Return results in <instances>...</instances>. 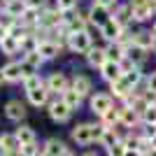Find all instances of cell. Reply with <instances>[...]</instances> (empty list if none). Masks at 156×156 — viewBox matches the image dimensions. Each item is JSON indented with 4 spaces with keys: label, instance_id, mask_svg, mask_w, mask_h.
I'll return each instance as SVG.
<instances>
[{
    "label": "cell",
    "instance_id": "ab89813d",
    "mask_svg": "<svg viewBox=\"0 0 156 156\" xmlns=\"http://www.w3.org/2000/svg\"><path fill=\"white\" fill-rule=\"evenodd\" d=\"M2 35H7V28L2 26V23H0V37H2Z\"/></svg>",
    "mask_w": 156,
    "mask_h": 156
},
{
    "label": "cell",
    "instance_id": "8fae6325",
    "mask_svg": "<svg viewBox=\"0 0 156 156\" xmlns=\"http://www.w3.org/2000/svg\"><path fill=\"white\" fill-rule=\"evenodd\" d=\"M70 86L84 98H89L93 91H96V89H93V79L89 77V75H84V72H77V75L70 79Z\"/></svg>",
    "mask_w": 156,
    "mask_h": 156
},
{
    "label": "cell",
    "instance_id": "30bf717a",
    "mask_svg": "<svg viewBox=\"0 0 156 156\" xmlns=\"http://www.w3.org/2000/svg\"><path fill=\"white\" fill-rule=\"evenodd\" d=\"M42 154L44 156H68V154H72V149L58 137H49L42 144Z\"/></svg>",
    "mask_w": 156,
    "mask_h": 156
},
{
    "label": "cell",
    "instance_id": "b9f144b4",
    "mask_svg": "<svg viewBox=\"0 0 156 156\" xmlns=\"http://www.w3.org/2000/svg\"><path fill=\"white\" fill-rule=\"evenodd\" d=\"M151 54H156V37H154V44H151Z\"/></svg>",
    "mask_w": 156,
    "mask_h": 156
},
{
    "label": "cell",
    "instance_id": "3957f363",
    "mask_svg": "<svg viewBox=\"0 0 156 156\" xmlns=\"http://www.w3.org/2000/svg\"><path fill=\"white\" fill-rule=\"evenodd\" d=\"M114 103H117V100H114V96H112L110 91H93L91 96H89V110H91L96 117H103Z\"/></svg>",
    "mask_w": 156,
    "mask_h": 156
},
{
    "label": "cell",
    "instance_id": "4fadbf2b",
    "mask_svg": "<svg viewBox=\"0 0 156 156\" xmlns=\"http://www.w3.org/2000/svg\"><path fill=\"white\" fill-rule=\"evenodd\" d=\"M26 96H28V103H30L33 107H47L49 100H51V91L47 89V84L37 86V89H33V91H26Z\"/></svg>",
    "mask_w": 156,
    "mask_h": 156
},
{
    "label": "cell",
    "instance_id": "60d3db41",
    "mask_svg": "<svg viewBox=\"0 0 156 156\" xmlns=\"http://www.w3.org/2000/svg\"><path fill=\"white\" fill-rule=\"evenodd\" d=\"M2 82H7V79H5V72H2V68H0V84H2Z\"/></svg>",
    "mask_w": 156,
    "mask_h": 156
},
{
    "label": "cell",
    "instance_id": "2e32d148",
    "mask_svg": "<svg viewBox=\"0 0 156 156\" xmlns=\"http://www.w3.org/2000/svg\"><path fill=\"white\" fill-rule=\"evenodd\" d=\"M133 91H135V89H133V86H130V84L126 82L124 77H119L117 82H112V84H110V93L114 96V100H117V103L126 100V98H128Z\"/></svg>",
    "mask_w": 156,
    "mask_h": 156
},
{
    "label": "cell",
    "instance_id": "f546056e",
    "mask_svg": "<svg viewBox=\"0 0 156 156\" xmlns=\"http://www.w3.org/2000/svg\"><path fill=\"white\" fill-rule=\"evenodd\" d=\"M14 133H16V137L21 140V144L35 142V140H37V135H35V128H33V126H28V124H21L19 128L14 130Z\"/></svg>",
    "mask_w": 156,
    "mask_h": 156
},
{
    "label": "cell",
    "instance_id": "4dcf8cb0",
    "mask_svg": "<svg viewBox=\"0 0 156 156\" xmlns=\"http://www.w3.org/2000/svg\"><path fill=\"white\" fill-rule=\"evenodd\" d=\"M124 79L133 86V89H135V86H140V82H142V68L137 65V68H133V70L124 72Z\"/></svg>",
    "mask_w": 156,
    "mask_h": 156
},
{
    "label": "cell",
    "instance_id": "6da1fadb",
    "mask_svg": "<svg viewBox=\"0 0 156 156\" xmlns=\"http://www.w3.org/2000/svg\"><path fill=\"white\" fill-rule=\"evenodd\" d=\"M91 44H93L91 33L86 30V28H79V30H70V35H68V47H65V49L72 51V54H82V56H84Z\"/></svg>",
    "mask_w": 156,
    "mask_h": 156
},
{
    "label": "cell",
    "instance_id": "603a6c76",
    "mask_svg": "<svg viewBox=\"0 0 156 156\" xmlns=\"http://www.w3.org/2000/svg\"><path fill=\"white\" fill-rule=\"evenodd\" d=\"M0 51L5 54V56H12V54H19L21 51V40H16L14 35H2L0 37Z\"/></svg>",
    "mask_w": 156,
    "mask_h": 156
},
{
    "label": "cell",
    "instance_id": "d6986e66",
    "mask_svg": "<svg viewBox=\"0 0 156 156\" xmlns=\"http://www.w3.org/2000/svg\"><path fill=\"white\" fill-rule=\"evenodd\" d=\"M149 49H144V47H140V44H135V42H130L128 47H126V56H128L133 63H137V65H144L147 63V58H149Z\"/></svg>",
    "mask_w": 156,
    "mask_h": 156
},
{
    "label": "cell",
    "instance_id": "9a60e30c",
    "mask_svg": "<svg viewBox=\"0 0 156 156\" xmlns=\"http://www.w3.org/2000/svg\"><path fill=\"white\" fill-rule=\"evenodd\" d=\"M84 58H86V65L89 68H93V70H98L100 65L107 61V54H105V47H98V44H91L89 47V51L84 54Z\"/></svg>",
    "mask_w": 156,
    "mask_h": 156
},
{
    "label": "cell",
    "instance_id": "74e56055",
    "mask_svg": "<svg viewBox=\"0 0 156 156\" xmlns=\"http://www.w3.org/2000/svg\"><path fill=\"white\" fill-rule=\"evenodd\" d=\"M98 2H100V5H105L107 9H114V7L119 5V0H98Z\"/></svg>",
    "mask_w": 156,
    "mask_h": 156
},
{
    "label": "cell",
    "instance_id": "5b68a950",
    "mask_svg": "<svg viewBox=\"0 0 156 156\" xmlns=\"http://www.w3.org/2000/svg\"><path fill=\"white\" fill-rule=\"evenodd\" d=\"M63 23V9H58L56 5H47L40 9V21H37V26L47 28V30H51V28L61 26Z\"/></svg>",
    "mask_w": 156,
    "mask_h": 156
},
{
    "label": "cell",
    "instance_id": "5bb4252c",
    "mask_svg": "<svg viewBox=\"0 0 156 156\" xmlns=\"http://www.w3.org/2000/svg\"><path fill=\"white\" fill-rule=\"evenodd\" d=\"M121 30H124V26L121 23H117V21L112 19H105L103 23H100V37L105 40V42H112V40H119V35H121Z\"/></svg>",
    "mask_w": 156,
    "mask_h": 156
},
{
    "label": "cell",
    "instance_id": "e575fe53",
    "mask_svg": "<svg viewBox=\"0 0 156 156\" xmlns=\"http://www.w3.org/2000/svg\"><path fill=\"white\" fill-rule=\"evenodd\" d=\"M79 0H54V5L58 7V9H63V12H68V9H75L77 7Z\"/></svg>",
    "mask_w": 156,
    "mask_h": 156
},
{
    "label": "cell",
    "instance_id": "8d00e7d4",
    "mask_svg": "<svg viewBox=\"0 0 156 156\" xmlns=\"http://www.w3.org/2000/svg\"><path fill=\"white\" fill-rule=\"evenodd\" d=\"M144 86H147V89H151V91H156V72L147 75V79H144Z\"/></svg>",
    "mask_w": 156,
    "mask_h": 156
},
{
    "label": "cell",
    "instance_id": "4316f807",
    "mask_svg": "<svg viewBox=\"0 0 156 156\" xmlns=\"http://www.w3.org/2000/svg\"><path fill=\"white\" fill-rule=\"evenodd\" d=\"M19 21L28 28V30H33V28L37 26V21H40V9H35V7H26L23 14L19 16Z\"/></svg>",
    "mask_w": 156,
    "mask_h": 156
},
{
    "label": "cell",
    "instance_id": "d6a6232c",
    "mask_svg": "<svg viewBox=\"0 0 156 156\" xmlns=\"http://www.w3.org/2000/svg\"><path fill=\"white\" fill-rule=\"evenodd\" d=\"M19 154H23V156H37V154H42V147L37 144V140H35V142H26V144H21Z\"/></svg>",
    "mask_w": 156,
    "mask_h": 156
},
{
    "label": "cell",
    "instance_id": "ffe728a7",
    "mask_svg": "<svg viewBox=\"0 0 156 156\" xmlns=\"http://www.w3.org/2000/svg\"><path fill=\"white\" fill-rule=\"evenodd\" d=\"M130 33H133V42L140 47H144V49H149L151 51V44H154V33L149 30V28H130Z\"/></svg>",
    "mask_w": 156,
    "mask_h": 156
},
{
    "label": "cell",
    "instance_id": "1f68e13d",
    "mask_svg": "<svg viewBox=\"0 0 156 156\" xmlns=\"http://www.w3.org/2000/svg\"><path fill=\"white\" fill-rule=\"evenodd\" d=\"M105 154H110V156H124V154H126V142H124V137H119L112 147H107V149H105Z\"/></svg>",
    "mask_w": 156,
    "mask_h": 156
},
{
    "label": "cell",
    "instance_id": "ba28073f",
    "mask_svg": "<svg viewBox=\"0 0 156 156\" xmlns=\"http://www.w3.org/2000/svg\"><path fill=\"white\" fill-rule=\"evenodd\" d=\"M26 114H28L26 103H21V100H16V98H12V100H7V103H5V117L9 119V121L21 124V121L26 119Z\"/></svg>",
    "mask_w": 156,
    "mask_h": 156
},
{
    "label": "cell",
    "instance_id": "f1b7e54d",
    "mask_svg": "<svg viewBox=\"0 0 156 156\" xmlns=\"http://www.w3.org/2000/svg\"><path fill=\"white\" fill-rule=\"evenodd\" d=\"M44 84V79L40 77V72H30V75H23L21 77V86H23V91H33V89H37V86Z\"/></svg>",
    "mask_w": 156,
    "mask_h": 156
},
{
    "label": "cell",
    "instance_id": "7bdbcfd3",
    "mask_svg": "<svg viewBox=\"0 0 156 156\" xmlns=\"http://www.w3.org/2000/svg\"><path fill=\"white\" fill-rule=\"evenodd\" d=\"M154 7H156V0H154Z\"/></svg>",
    "mask_w": 156,
    "mask_h": 156
},
{
    "label": "cell",
    "instance_id": "7c38bea8",
    "mask_svg": "<svg viewBox=\"0 0 156 156\" xmlns=\"http://www.w3.org/2000/svg\"><path fill=\"white\" fill-rule=\"evenodd\" d=\"M37 51L44 56V61H54V58H58V56H61L63 47H61L56 40L44 37V40H40V42H37Z\"/></svg>",
    "mask_w": 156,
    "mask_h": 156
},
{
    "label": "cell",
    "instance_id": "f35d334b",
    "mask_svg": "<svg viewBox=\"0 0 156 156\" xmlns=\"http://www.w3.org/2000/svg\"><path fill=\"white\" fill-rule=\"evenodd\" d=\"M149 30L154 33V37H156V19H151V21H149Z\"/></svg>",
    "mask_w": 156,
    "mask_h": 156
},
{
    "label": "cell",
    "instance_id": "52a82bcc",
    "mask_svg": "<svg viewBox=\"0 0 156 156\" xmlns=\"http://www.w3.org/2000/svg\"><path fill=\"white\" fill-rule=\"evenodd\" d=\"M98 72H100V79H103V82H107V84L117 82L119 77H124L121 63H119V61H110V58H107L100 68H98Z\"/></svg>",
    "mask_w": 156,
    "mask_h": 156
},
{
    "label": "cell",
    "instance_id": "836d02e7",
    "mask_svg": "<svg viewBox=\"0 0 156 156\" xmlns=\"http://www.w3.org/2000/svg\"><path fill=\"white\" fill-rule=\"evenodd\" d=\"M142 124H156V103L144 107V112H142Z\"/></svg>",
    "mask_w": 156,
    "mask_h": 156
},
{
    "label": "cell",
    "instance_id": "277c9868",
    "mask_svg": "<svg viewBox=\"0 0 156 156\" xmlns=\"http://www.w3.org/2000/svg\"><path fill=\"white\" fill-rule=\"evenodd\" d=\"M70 140L77 147H89V144H93L96 140H93V126L91 121H82V124H75L70 128Z\"/></svg>",
    "mask_w": 156,
    "mask_h": 156
},
{
    "label": "cell",
    "instance_id": "484cf974",
    "mask_svg": "<svg viewBox=\"0 0 156 156\" xmlns=\"http://www.w3.org/2000/svg\"><path fill=\"white\" fill-rule=\"evenodd\" d=\"M26 7H28L26 0H7V2H2V12H7L9 16H14V19H19Z\"/></svg>",
    "mask_w": 156,
    "mask_h": 156
},
{
    "label": "cell",
    "instance_id": "83f0119b",
    "mask_svg": "<svg viewBox=\"0 0 156 156\" xmlns=\"http://www.w3.org/2000/svg\"><path fill=\"white\" fill-rule=\"evenodd\" d=\"M61 96H63V100L72 107V112H77L79 107H82V103H84V96H79V93L72 89V86H68V89H65Z\"/></svg>",
    "mask_w": 156,
    "mask_h": 156
},
{
    "label": "cell",
    "instance_id": "ac0fdd59",
    "mask_svg": "<svg viewBox=\"0 0 156 156\" xmlns=\"http://www.w3.org/2000/svg\"><path fill=\"white\" fill-rule=\"evenodd\" d=\"M121 124L126 128H133V126H140L142 124V114L135 110V107H130V105L121 103Z\"/></svg>",
    "mask_w": 156,
    "mask_h": 156
},
{
    "label": "cell",
    "instance_id": "7a4b0ae2",
    "mask_svg": "<svg viewBox=\"0 0 156 156\" xmlns=\"http://www.w3.org/2000/svg\"><path fill=\"white\" fill-rule=\"evenodd\" d=\"M47 112H49L51 121H56V124H68V121H70V117L75 114V112H72V107L63 100V96L54 98V100H49V105H47Z\"/></svg>",
    "mask_w": 156,
    "mask_h": 156
},
{
    "label": "cell",
    "instance_id": "e0dca14e",
    "mask_svg": "<svg viewBox=\"0 0 156 156\" xmlns=\"http://www.w3.org/2000/svg\"><path fill=\"white\" fill-rule=\"evenodd\" d=\"M0 151L2 154H19L21 140L16 137V133H2L0 135Z\"/></svg>",
    "mask_w": 156,
    "mask_h": 156
},
{
    "label": "cell",
    "instance_id": "44dd1931",
    "mask_svg": "<svg viewBox=\"0 0 156 156\" xmlns=\"http://www.w3.org/2000/svg\"><path fill=\"white\" fill-rule=\"evenodd\" d=\"M86 12H89V19H91L93 23H103L105 19H110V16H112V9H107L105 5H100L98 0H93L91 7H89Z\"/></svg>",
    "mask_w": 156,
    "mask_h": 156
},
{
    "label": "cell",
    "instance_id": "8992f818",
    "mask_svg": "<svg viewBox=\"0 0 156 156\" xmlns=\"http://www.w3.org/2000/svg\"><path fill=\"white\" fill-rule=\"evenodd\" d=\"M44 84H47V89H49L51 93L61 96V93H63L65 89L70 86V77H68V75H65L63 70H54L51 75H49V77L44 79Z\"/></svg>",
    "mask_w": 156,
    "mask_h": 156
},
{
    "label": "cell",
    "instance_id": "d590c367",
    "mask_svg": "<svg viewBox=\"0 0 156 156\" xmlns=\"http://www.w3.org/2000/svg\"><path fill=\"white\" fill-rule=\"evenodd\" d=\"M28 7H35V9H42V7L49 5V0H26Z\"/></svg>",
    "mask_w": 156,
    "mask_h": 156
},
{
    "label": "cell",
    "instance_id": "d4e9b609",
    "mask_svg": "<svg viewBox=\"0 0 156 156\" xmlns=\"http://www.w3.org/2000/svg\"><path fill=\"white\" fill-rule=\"evenodd\" d=\"M2 72H5L7 82H21V77H23V68H21V63H16V61L2 65Z\"/></svg>",
    "mask_w": 156,
    "mask_h": 156
},
{
    "label": "cell",
    "instance_id": "7402d4cb",
    "mask_svg": "<svg viewBox=\"0 0 156 156\" xmlns=\"http://www.w3.org/2000/svg\"><path fill=\"white\" fill-rule=\"evenodd\" d=\"M105 54H107V58L110 61H121L126 58V47L119 42V40H112V42H105Z\"/></svg>",
    "mask_w": 156,
    "mask_h": 156
},
{
    "label": "cell",
    "instance_id": "9c48e42d",
    "mask_svg": "<svg viewBox=\"0 0 156 156\" xmlns=\"http://www.w3.org/2000/svg\"><path fill=\"white\" fill-rule=\"evenodd\" d=\"M44 63V56L33 49V51H23V58H21V68H23V75H30V72H37Z\"/></svg>",
    "mask_w": 156,
    "mask_h": 156
},
{
    "label": "cell",
    "instance_id": "cb8c5ba5",
    "mask_svg": "<svg viewBox=\"0 0 156 156\" xmlns=\"http://www.w3.org/2000/svg\"><path fill=\"white\" fill-rule=\"evenodd\" d=\"M98 119H100L105 126H117L119 121H121V103H114L103 117H98Z\"/></svg>",
    "mask_w": 156,
    "mask_h": 156
}]
</instances>
